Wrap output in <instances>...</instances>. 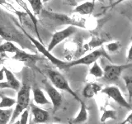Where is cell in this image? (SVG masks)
I'll list each match as a JSON object with an SVG mask.
<instances>
[{"label":"cell","instance_id":"1","mask_svg":"<svg viewBox=\"0 0 132 124\" xmlns=\"http://www.w3.org/2000/svg\"><path fill=\"white\" fill-rule=\"evenodd\" d=\"M0 36L6 40V41L16 42L21 45V47L32 50L35 48L26 35L21 31L18 30L8 19L0 21Z\"/></svg>","mask_w":132,"mask_h":124},{"label":"cell","instance_id":"2","mask_svg":"<svg viewBox=\"0 0 132 124\" xmlns=\"http://www.w3.org/2000/svg\"><path fill=\"white\" fill-rule=\"evenodd\" d=\"M40 20L42 22L50 24L51 26H62V25H69L76 27L86 28V19L79 18V17H69L65 14L56 13L48 10L41 11Z\"/></svg>","mask_w":132,"mask_h":124},{"label":"cell","instance_id":"3","mask_svg":"<svg viewBox=\"0 0 132 124\" xmlns=\"http://www.w3.org/2000/svg\"><path fill=\"white\" fill-rule=\"evenodd\" d=\"M0 6L3 7L8 12H11L12 13H14L18 18V20L21 23V27L23 28L25 31L27 30V32H31V34H34L36 37V39L38 40L40 42L43 43L42 39L40 38L39 30L35 27L32 20L26 12L24 11H19L18 9H16V8L13 7V5H12L11 3H7L6 0H0Z\"/></svg>","mask_w":132,"mask_h":124},{"label":"cell","instance_id":"4","mask_svg":"<svg viewBox=\"0 0 132 124\" xmlns=\"http://www.w3.org/2000/svg\"><path fill=\"white\" fill-rule=\"evenodd\" d=\"M31 85L28 83H24L21 86L20 89L18 91V95L16 98L15 109L12 112L11 120L8 124H12L16 118L22 113V112L27 109L28 106L30 105V97H31Z\"/></svg>","mask_w":132,"mask_h":124},{"label":"cell","instance_id":"5","mask_svg":"<svg viewBox=\"0 0 132 124\" xmlns=\"http://www.w3.org/2000/svg\"><path fill=\"white\" fill-rule=\"evenodd\" d=\"M47 75L51 84L58 90H62L64 91V92L69 93L78 102H80L82 100L78 97V95L74 92L73 89L71 88V86H70V84H69L68 80H66V78L61 73L57 71V70L49 69H47Z\"/></svg>","mask_w":132,"mask_h":124},{"label":"cell","instance_id":"6","mask_svg":"<svg viewBox=\"0 0 132 124\" xmlns=\"http://www.w3.org/2000/svg\"><path fill=\"white\" fill-rule=\"evenodd\" d=\"M101 57H106L108 60H111L110 59L109 55L106 52V51L103 48H98L97 50H94L93 51L90 52L88 55H86L82 57L78 58L77 60H74L72 61H65L64 65L61 67L62 69H68L71 67H74L77 65H89L91 64H93V62L97 61L99 58Z\"/></svg>","mask_w":132,"mask_h":124},{"label":"cell","instance_id":"7","mask_svg":"<svg viewBox=\"0 0 132 124\" xmlns=\"http://www.w3.org/2000/svg\"><path fill=\"white\" fill-rule=\"evenodd\" d=\"M20 28L22 29V31L24 32V34L26 35V36L27 37V38L30 40V41L31 42V44L33 45V47H34L36 50H37V51H39L40 54H42L43 56L45 57L46 59H48L51 62V63L54 65H55L56 67H58L60 69H61L62 66L64 65V60H60L59 58H57L55 57V56H53L52 54L48 51V50L45 48V47L43 43H41L40 42V41L37 40L36 38H35V37H33L30 33H28L26 31L24 30V29H22V27H21L20 26Z\"/></svg>","mask_w":132,"mask_h":124},{"label":"cell","instance_id":"8","mask_svg":"<svg viewBox=\"0 0 132 124\" xmlns=\"http://www.w3.org/2000/svg\"><path fill=\"white\" fill-rule=\"evenodd\" d=\"M131 63L126 65H108L103 69V76L104 80L108 83H114L119 80L123 71L130 68Z\"/></svg>","mask_w":132,"mask_h":124},{"label":"cell","instance_id":"9","mask_svg":"<svg viewBox=\"0 0 132 124\" xmlns=\"http://www.w3.org/2000/svg\"><path fill=\"white\" fill-rule=\"evenodd\" d=\"M77 31H78V27L73 26H69L66 28L63 29V30L55 32L51 37V40L48 45V47L46 48L48 50V51L51 52V51H53V49L55 48L62 41H64V40L73 36V34H75Z\"/></svg>","mask_w":132,"mask_h":124},{"label":"cell","instance_id":"10","mask_svg":"<svg viewBox=\"0 0 132 124\" xmlns=\"http://www.w3.org/2000/svg\"><path fill=\"white\" fill-rule=\"evenodd\" d=\"M101 93L106 94L107 97H109L110 98L112 99V100H114L120 106L126 107V109L129 110H131V105L128 103L126 99L124 98L121 91L120 90L118 87L114 86V85L106 86L101 90Z\"/></svg>","mask_w":132,"mask_h":124},{"label":"cell","instance_id":"11","mask_svg":"<svg viewBox=\"0 0 132 124\" xmlns=\"http://www.w3.org/2000/svg\"><path fill=\"white\" fill-rule=\"evenodd\" d=\"M42 84L44 86V89L46 92L48 97L50 98V102L52 103L53 110L55 112L60 109L62 105V102H63V98H62V94L56 88H55L51 82L47 80H44L42 81Z\"/></svg>","mask_w":132,"mask_h":124},{"label":"cell","instance_id":"12","mask_svg":"<svg viewBox=\"0 0 132 124\" xmlns=\"http://www.w3.org/2000/svg\"><path fill=\"white\" fill-rule=\"evenodd\" d=\"M12 59L19 62H22V63L27 64L29 66H34V67H36L37 62L39 60H44V58L37 55V54L27 53L22 51V50H20V51L14 54V56H12Z\"/></svg>","mask_w":132,"mask_h":124},{"label":"cell","instance_id":"13","mask_svg":"<svg viewBox=\"0 0 132 124\" xmlns=\"http://www.w3.org/2000/svg\"><path fill=\"white\" fill-rule=\"evenodd\" d=\"M4 74H5L7 81L0 82V89H11L15 91H18L22 84H21V82L16 78L13 73L6 67H4Z\"/></svg>","mask_w":132,"mask_h":124},{"label":"cell","instance_id":"14","mask_svg":"<svg viewBox=\"0 0 132 124\" xmlns=\"http://www.w3.org/2000/svg\"><path fill=\"white\" fill-rule=\"evenodd\" d=\"M30 107L33 122L35 124L45 123L50 120V113L48 111L40 109V107L33 104V103L30 104Z\"/></svg>","mask_w":132,"mask_h":124},{"label":"cell","instance_id":"15","mask_svg":"<svg viewBox=\"0 0 132 124\" xmlns=\"http://www.w3.org/2000/svg\"><path fill=\"white\" fill-rule=\"evenodd\" d=\"M102 86L97 83H88L82 89V96L86 98H92L101 92Z\"/></svg>","mask_w":132,"mask_h":124},{"label":"cell","instance_id":"16","mask_svg":"<svg viewBox=\"0 0 132 124\" xmlns=\"http://www.w3.org/2000/svg\"><path fill=\"white\" fill-rule=\"evenodd\" d=\"M79 103L81 104L79 112H78V113L77 114L76 117L71 120L70 124H82L88 121V107H87V105L82 100H81Z\"/></svg>","mask_w":132,"mask_h":124},{"label":"cell","instance_id":"17","mask_svg":"<svg viewBox=\"0 0 132 124\" xmlns=\"http://www.w3.org/2000/svg\"><path fill=\"white\" fill-rule=\"evenodd\" d=\"M33 94V101L38 105H45V104H51L49 99L45 97V95L42 89H40L38 87H34L32 89Z\"/></svg>","mask_w":132,"mask_h":124},{"label":"cell","instance_id":"18","mask_svg":"<svg viewBox=\"0 0 132 124\" xmlns=\"http://www.w3.org/2000/svg\"><path fill=\"white\" fill-rule=\"evenodd\" d=\"M94 5L95 3L92 2H85L82 3L80 5H78L73 9L74 13H78L79 15H89L91 14L94 10Z\"/></svg>","mask_w":132,"mask_h":124},{"label":"cell","instance_id":"19","mask_svg":"<svg viewBox=\"0 0 132 124\" xmlns=\"http://www.w3.org/2000/svg\"><path fill=\"white\" fill-rule=\"evenodd\" d=\"M102 115L100 118L101 122H105L108 119H113L116 120L117 118V111L112 109H106V107H101Z\"/></svg>","mask_w":132,"mask_h":124},{"label":"cell","instance_id":"20","mask_svg":"<svg viewBox=\"0 0 132 124\" xmlns=\"http://www.w3.org/2000/svg\"><path fill=\"white\" fill-rule=\"evenodd\" d=\"M16 3L18 4V5L22 8V11H24L30 17L31 19L32 20V22L33 23H34V26L36 29H38V22H39V20L36 18V17L33 14V12L30 10V8L28 7L27 6V3L23 1V0H15Z\"/></svg>","mask_w":132,"mask_h":124},{"label":"cell","instance_id":"21","mask_svg":"<svg viewBox=\"0 0 132 124\" xmlns=\"http://www.w3.org/2000/svg\"><path fill=\"white\" fill-rule=\"evenodd\" d=\"M20 48L16 47L14 43L10 41H5L4 43L0 45V54L3 53H16L20 51Z\"/></svg>","mask_w":132,"mask_h":124},{"label":"cell","instance_id":"22","mask_svg":"<svg viewBox=\"0 0 132 124\" xmlns=\"http://www.w3.org/2000/svg\"><path fill=\"white\" fill-rule=\"evenodd\" d=\"M0 98H1V100H0V109H11L12 106L16 104L15 98L7 97L3 94H0Z\"/></svg>","mask_w":132,"mask_h":124},{"label":"cell","instance_id":"23","mask_svg":"<svg viewBox=\"0 0 132 124\" xmlns=\"http://www.w3.org/2000/svg\"><path fill=\"white\" fill-rule=\"evenodd\" d=\"M12 112H13V110L12 109H0V124L9 123L12 115Z\"/></svg>","mask_w":132,"mask_h":124},{"label":"cell","instance_id":"24","mask_svg":"<svg viewBox=\"0 0 132 124\" xmlns=\"http://www.w3.org/2000/svg\"><path fill=\"white\" fill-rule=\"evenodd\" d=\"M29 3L33 10V14L36 17L40 16L41 11L43 9V5H42V0H28Z\"/></svg>","mask_w":132,"mask_h":124},{"label":"cell","instance_id":"25","mask_svg":"<svg viewBox=\"0 0 132 124\" xmlns=\"http://www.w3.org/2000/svg\"><path fill=\"white\" fill-rule=\"evenodd\" d=\"M89 74L93 76L94 78H102L103 76V69L101 68V66L98 65L97 61H95L93 63V66L90 68Z\"/></svg>","mask_w":132,"mask_h":124},{"label":"cell","instance_id":"26","mask_svg":"<svg viewBox=\"0 0 132 124\" xmlns=\"http://www.w3.org/2000/svg\"><path fill=\"white\" fill-rule=\"evenodd\" d=\"M121 44L119 41H113V42L108 43L105 45V51L106 53H112L116 54L117 53L121 48Z\"/></svg>","mask_w":132,"mask_h":124},{"label":"cell","instance_id":"27","mask_svg":"<svg viewBox=\"0 0 132 124\" xmlns=\"http://www.w3.org/2000/svg\"><path fill=\"white\" fill-rule=\"evenodd\" d=\"M123 80L125 81L126 88L128 92V97H129V101L128 103L131 105V98H132V78L130 75H125L123 77Z\"/></svg>","mask_w":132,"mask_h":124},{"label":"cell","instance_id":"28","mask_svg":"<svg viewBox=\"0 0 132 124\" xmlns=\"http://www.w3.org/2000/svg\"><path fill=\"white\" fill-rule=\"evenodd\" d=\"M28 117H29V111L26 109L22 112V113L20 115L19 122L20 124H27L28 122Z\"/></svg>","mask_w":132,"mask_h":124},{"label":"cell","instance_id":"29","mask_svg":"<svg viewBox=\"0 0 132 124\" xmlns=\"http://www.w3.org/2000/svg\"><path fill=\"white\" fill-rule=\"evenodd\" d=\"M131 118H132V114L131 113H130L129 114V116H128V117L124 120V121L122 122H121L120 124H130L131 123Z\"/></svg>","mask_w":132,"mask_h":124},{"label":"cell","instance_id":"30","mask_svg":"<svg viewBox=\"0 0 132 124\" xmlns=\"http://www.w3.org/2000/svg\"><path fill=\"white\" fill-rule=\"evenodd\" d=\"M5 78V74H4V66L0 69V82L3 80V79Z\"/></svg>","mask_w":132,"mask_h":124},{"label":"cell","instance_id":"31","mask_svg":"<svg viewBox=\"0 0 132 124\" xmlns=\"http://www.w3.org/2000/svg\"><path fill=\"white\" fill-rule=\"evenodd\" d=\"M127 60L129 62H131L132 58H131V45L129 47V50H128V55H127Z\"/></svg>","mask_w":132,"mask_h":124},{"label":"cell","instance_id":"32","mask_svg":"<svg viewBox=\"0 0 132 124\" xmlns=\"http://www.w3.org/2000/svg\"><path fill=\"white\" fill-rule=\"evenodd\" d=\"M66 2H67L68 3H69V4H71L72 6H75L76 5V3H75L74 0H66Z\"/></svg>","mask_w":132,"mask_h":124},{"label":"cell","instance_id":"33","mask_svg":"<svg viewBox=\"0 0 132 124\" xmlns=\"http://www.w3.org/2000/svg\"><path fill=\"white\" fill-rule=\"evenodd\" d=\"M96 1H97V0H93L92 3H95V2H96ZM98 1H100V2H102V3H104V0H98Z\"/></svg>","mask_w":132,"mask_h":124},{"label":"cell","instance_id":"34","mask_svg":"<svg viewBox=\"0 0 132 124\" xmlns=\"http://www.w3.org/2000/svg\"><path fill=\"white\" fill-rule=\"evenodd\" d=\"M13 124H20V122H19V120H16V121H15V122H13Z\"/></svg>","mask_w":132,"mask_h":124},{"label":"cell","instance_id":"35","mask_svg":"<svg viewBox=\"0 0 132 124\" xmlns=\"http://www.w3.org/2000/svg\"><path fill=\"white\" fill-rule=\"evenodd\" d=\"M49 1H50V0H42V3H47Z\"/></svg>","mask_w":132,"mask_h":124},{"label":"cell","instance_id":"36","mask_svg":"<svg viewBox=\"0 0 132 124\" xmlns=\"http://www.w3.org/2000/svg\"><path fill=\"white\" fill-rule=\"evenodd\" d=\"M109 2H110L111 4H112V0H109Z\"/></svg>","mask_w":132,"mask_h":124}]
</instances>
